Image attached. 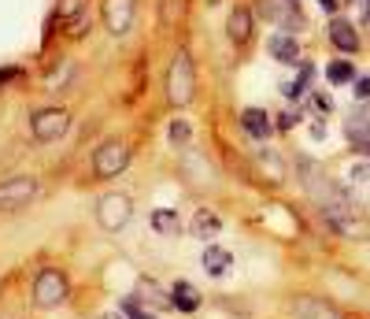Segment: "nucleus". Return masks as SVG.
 I'll list each match as a JSON object with an SVG mask.
<instances>
[{"label": "nucleus", "mask_w": 370, "mask_h": 319, "mask_svg": "<svg viewBox=\"0 0 370 319\" xmlns=\"http://www.w3.org/2000/svg\"><path fill=\"white\" fill-rule=\"evenodd\" d=\"M193 93H197V67H193L189 52L178 49V56L170 63V74H167V101L174 108H185V104H193Z\"/></svg>", "instance_id": "nucleus-1"}, {"label": "nucleus", "mask_w": 370, "mask_h": 319, "mask_svg": "<svg viewBox=\"0 0 370 319\" xmlns=\"http://www.w3.org/2000/svg\"><path fill=\"white\" fill-rule=\"evenodd\" d=\"M130 216H134V205H130L126 193H104L96 200V223L107 234H118L130 223Z\"/></svg>", "instance_id": "nucleus-2"}, {"label": "nucleus", "mask_w": 370, "mask_h": 319, "mask_svg": "<svg viewBox=\"0 0 370 319\" xmlns=\"http://www.w3.org/2000/svg\"><path fill=\"white\" fill-rule=\"evenodd\" d=\"M130 164V148L123 141H104L100 148L93 153V175L96 178H115L123 175Z\"/></svg>", "instance_id": "nucleus-3"}, {"label": "nucleus", "mask_w": 370, "mask_h": 319, "mask_svg": "<svg viewBox=\"0 0 370 319\" xmlns=\"http://www.w3.org/2000/svg\"><path fill=\"white\" fill-rule=\"evenodd\" d=\"M34 197H37V182L30 175L4 178L0 182V212H23Z\"/></svg>", "instance_id": "nucleus-4"}, {"label": "nucleus", "mask_w": 370, "mask_h": 319, "mask_svg": "<svg viewBox=\"0 0 370 319\" xmlns=\"http://www.w3.org/2000/svg\"><path fill=\"white\" fill-rule=\"evenodd\" d=\"M63 297H67V275L63 271H41L37 279H34V304L41 308H52V304H60Z\"/></svg>", "instance_id": "nucleus-5"}, {"label": "nucleus", "mask_w": 370, "mask_h": 319, "mask_svg": "<svg viewBox=\"0 0 370 319\" xmlns=\"http://www.w3.org/2000/svg\"><path fill=\"white\" fill-rule=\"evenodd\" d=\"M71 126V115L63 108H41L34 112V137L37 141H56V137L67 134Z\"/></svg>", "instance_id": "nucleus-6"}, {"label": "nucleus", "mask_w": 370, "mask_h": 319, "mask_svg": "<svg viewBox=\"0 0 370 319\" xmlns=\"http://www.w3.org/2000/svg\"><path fill=\"white\" fill-rule=\"evenodd\" d=\"M130 19H134V0H104V26L107 34H126Z\"/></svg>", "instance_id": "nucleus-7"}, {"label": "nucleus", "mask_w": 370, "mask_h": 319, "mask_svg": "<svg viewBox=\"0 0 370 319\" xmlns=\"http://www.w3.org/2000/svg\"><path fill=\"white\" fill-rule=\"evenodd\" d=\"M344 134L348 141H352L359 153L370 156V108H355L352 115L344 119Z\"/></svg>", "instance_id": "nucleus-8"}, {"label": "nucleus", "mask_w": 370, "mask_h": 319, "mask_svg": "<svg viewBox=\"0 0 370 319\" xmlns=\"http://www.w3.org/2000/svg\"><path fill=\"white\" fill-rule=\"evenodd\" d=\"M241 130L248 137H256V141H263V137L274 134V119H270L263 108H245L241 112Z\"/></svg>", "instance_id": "nucleus-9"}, {"label": "nucleus", "mask_w": 370, "mask_h": 319, "mask_svg": "<svg viewBox=\"0 0 370 319\" xmlns=\"http://www.w3.org/2000/svg\"><path fill=\"white\" fill-rule=\"evenodd\" d=\"M200 264H204V271H208V279H222V275L234 268V257H230V249H222V245H208Z\"/></svg>", "instance_id": "nucleus-10"}, {"label": "nucleus", "mask_w": 370, "mask_h": 319, "mask_svg": "<svg viewBox=\"0 0 370 319\" xmlns=\"http://www.w3.org/2000/svg\"><path fill=\"white\" fill-rule=\"evenodd\" d=\"M226 34H230V41H237V45H245V41L252 37V12H248V8H234L230 19H226Z\"/></svg>", "instance_id": "nucleus-11"}, {"label": "nucleus", "mask_w": 370, "mask_h": 319, "mask_svg": "<svg viewBox=\"0 0 370 319\" xmlns=\"http://www.w3.org/2000/svg\"><path fill=\"white\" fill-rule=\"evenodd\" d=\"M330 41L341 52H355L359 49V34H355V26L352 23H344V19H333L330 23Z\"/></svg>", "instance_id": "nucleus-12"}, {"label": "nucleus", "mask_w": 370, "mask_h": 319, "mask_svg": "<svg viewBox=\"0 0 370 319\" xmlns=\"http://www.w3.org/2000/svg\"><path fill=\"white\" fill-rule=\"evenodd\" d=\"M256 164H259V171H263L270 182H285V164H281V156L274 153V148H263V153L256 156Z\"/></svg>", "instance_id": "nucleus-13"}, {"label": "nucleus", "mask_w": 370, "mask_h": 319, "mask_svg": "<svg viewBox=\"0 0 370 319\" xmlns=\"http://www.w3.org/2000/svg\"><path fill=\"white\" fill-rule=\"evenodd\" d=\"M270 56H274L278 63H297V56H300V41L289 37V34H278L274 41H270Z\"/></svg>", "instance_id": "nucleus-14"}, {"label": "nucleus", "mask_w": 370, "mask_h": 319, "mask_svg": "<svg viewBox=\"0 0 370 319\" xmlns=\"http://www.w3.org/2000/svg\"><path fill=\"white\" fill-rule=\"evenodd\" d=\"M170 301H174V308H178V312H197V308H200V293L193 290L189 282H174Z\"/></svg>", "instance_id": "nucleus-15"}, {"label": "nucleus", "mask_w": 370, "mask_h": 319, "mask_svg": "<svg viewBox=\"0 0 370 319\" xmlns=\"http://www.w3.org/2000/svg\"><path fill=\"white\" fill-rule=\"evenodd\" d=\"M222 230V219L215 216V212H208V208H200L197 216H193V234H197V238H215V234Z\"/></svg>", "instance_id": "nucleus-16"}, {"label": "nucleus", "mask_w": 370, "mask_h": 319, "mask_svg": "<svg viewBox=\"0 0 370 319\" xmlns=\"http://www.w3.org/2000/svg\"><path fill=\"white\" fill-rule=\"evenodd\" d=\"M148 223H152V230H159V234H178V230H182L178 212H174V208H156V212L148 216Z\"/></svg>", "instance_id": "nucleus-17"}, {"label": "nucleus", "mask_w": 370, "mask_h": 319, "mask_svg": "<svg viewBox=\"0 0 370 319\" xmlns=\"http://www.w3.org/2000/svg\"><path fill=\"white\" fill-rule=\"evenodd\" d=\"M297 319H337V312H333V308H326L322 301L300 297V301H297Z\"/></svg>", "instance_id": "nucleus-18"}, {"label": "nucleus", "mask_w": 370, "mask_h": 319, "mask_svg": "<svg viewBox=\"0 0 370 319\" xmlns=\"http://www.w3.org/2000/svg\"><path fill=\"white\" fill-rule=\"evenodd\" d=\"M326 78L337 82V86H344V82H352V78H355V67H352L348 60H333L330 67H326Z\"/></svg>", "instance_id": "nucleus-19"}, {"label": "nucleus", "mask_w": 370, "mask_h": 319, "mask_svg": "<svg viewBox=\"0 0 370 319\" xmlns=\"http://www.w3.org/2000/svg\"><path fill=\"white\" fill-rule=\"evenodd\" d=\"M85 12H89V0H60V15L71 19V23H74V19H82Z\"/></svg>", "instance_id": "nucleus-20"}, {"label": "nucleus", "mask_w": 370, "mask_h": 319, "mask_svg": "<svg viewBox=\"0 0 370 319\" xmlns=\"http://www.w3.org/2000/svg\"><path fill=\"white\" fill-rule=\"evenodd\" d=\"M167 137H170V145H185L193 137V126L185 123V119H174L170 126H167Z\"/></svg>", "instance_id": "nucleus-21"}, {"label": "nucleus", "mask_w": 370, "mask_h": 319, "mask_svg": "<svg viewBox=\"0 0 370 319\" xmlns=\"http://www.w3.org/2000/svg\"><path fill=\"white\" fill-rule=\"evenodd\" d=\"M123 312H126V319H156L152 312H145L137 301H123Z\"/></svg>", "instance_id": "nucleus-22"}, {"label": "nucleus", "mask_w": 370, "mask_h": 319, "mask_svg": "<svg viewBox=\"0 0 370 319\" xmlns=\"http://www.w3.org/2000/svg\"><path fill=\"white\" fill-rule=\"evenodd\" d=\"M352 182H370V164H355L352 167Z\"/></svg>", "instance_id": "nucleus-23"}, {"label": "nucleus", "mask_w": 370, "mask_h": 319, "mask_svg": "<svg viewBox=\"0 0 370 319\" xmlns=\"http://www.w3.org/2000/svg\"><path fill=\"white\" fill-rule=\"evenodd\" d=\"M355 101H370V74L355 82Z\"/></svg>", "instance_id": "nucleus-24"}, {"label": "nucleus", "mask_w": 370, "mask_h": 319, "mask_svg": "<svg viewBox=\"0 0 370 319\" xmlns=\"http://www.w3.org/2000/svg\"><path fill=\"white\" fill-rule=\"evenodd\" d=\"M315 112H333V101L326 93H315Z\"/></svg>", "instance_id": "nucleus-25"}, {"label": "nucleus", "mask_w": 370, "mask_h": 319, "mask_svg": "<svg viewBox=\"0 0 370 319\" xmlns=\"http://www.w3.org/2000/svg\"><path fill=\"white\" fill-rule=\"evenodd\" d=\"M311 137H315V141H322V137H326V130H322V123H315V126H311Z\"/></svg>", "instance_id": "nucleus-26"}, {"label": "nucleus", "mask_w": 370, "mask_h": 319, "mask_svg": "<svg viewBox=\"0 0 370 319\" xmlns=\"http://www.w3.org/2000/svg\"><path fill=\"white\" fill-rule=\"evenodd\" d=\"M319 4L326 8V12H337V0H319Z\"/></svg>", "instance_id": "nucleus-27"}, {"label": "nucleus", "mask_w": 370, "mask_h": 319, "mask_svg": "<svg viewBox=\"0 0 370 319\" xmlns=\"http://www.w3.org/2000/svg\"><path fill=\"white\" fill-rule=\"evenodd\" d=\"M100 319H126V312H104Z\"/></svg>", "instance_id": "nucleus-28"}]
</instances>
